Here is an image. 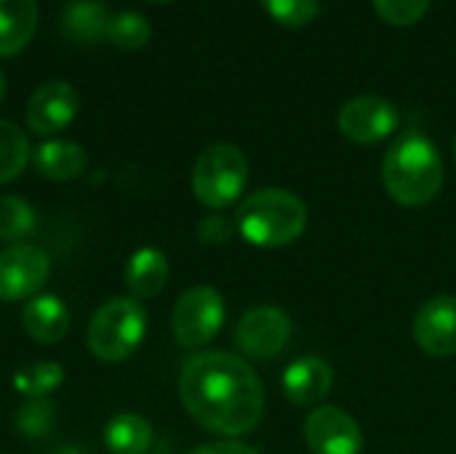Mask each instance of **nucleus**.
Here are the masks:
<instances>
[{
  "label": "nucleus",
  "mask_w": 456,
  "mask_h": 454,
  "mask_svg": "<svg viewBox=\"0 0 456 454\" xmlns=\"http://www.w3.org/2000/svg\"><path fill=\"white\" fill-rule=\"evenodd\" d=\"M187 415L216 436L251 433L265 415V388L256 372L232 353H198L179 375Z\"/></svg>",
  "instance_id": "obj_1"
},
{
  "label": "nucleus",
  "mask_w": 456,
  "mask_h": 454,
  "mask_svg": "<svg viewBox=\"0 0 456 454\" xmlns=\"http://www.w3.org/2000/svg\"><path fill=\"white\" fill-rule=\"evenodd\" d=\"M382 179L387 195L406 209L436 201L444 187V161L433 139L419 131L401 134L385 153Z\"/></svg>",
  "instance_id": "obj_2"
},
{
  "label": "nucleus",
  "mask_w": 456,
  "mask_h": 454,
  "mask_svg": "<svg viewBox=\"0 0 456 454\" xmlns=\"http://www.w3.org/2000/svg\"><path fill=\"white\" fill-rule=\"evenodd\" d=\"M307 227V206L299 195L278 187L256 190L235 214V230L254 246L281 249L294 244Z\"/></svg>",
  "instance_id": "obj_3"
},
{
  "label": "nucleus",
  "mask_w": 456,
  "mask_h": 454,
  "mask_svg": "<svg viewBox=\"0 0 456 454\" xmlns=\"http://www.w3.org/2000/svg\"><path fill=\"white\" fill-rule=\"evenodd\" d=\"M147 334V310L136 297H115L104 302L88 321V351L102 361L128 359Z\"/></svg>",
  "instance_id": "obj_4"
},
{
  "label": "nucleus",
  "mask_w": 456,
  "mask_h": 454,
  "mask_svg": "<svg viewBox=\"0 0 456 454\" xmlns=\"http://www.w3.org/2000/svg\"><path fill=\"white\" fill-rule=\"evenodd\" d=\"M248 182V161L246 155L227 142H216L206 147L192 169V193L208 209L232 206Z\"/></svg>",
  "instance_id": "obj_5"
},
{
  "label": "nucleus",
  "mask_w": 456,
  "mask_h": 454,
  "mask_svg": "<svg viewBox=\"0 0 456 454\" xmlns=\"http://www.w3.org/2000/svg\"><path fill=\"white\" fill-rule=\"evenodd\" d=\"M224 324V300L211 286L187 289L171 313L174 340L182 348H203L208 345Z\"/></svg>",
  "instance_id": "obj_6"
},
{
  "label": "nucleus",
  "mask_w": 456,
  "mask_h": 454,
  "mask_svg": "<svg viewBox=\"0 0 456 454\" xmlns=\"http://www.w3.org/2000/svg\"><path fill=\"white\" fill-rule=\"evenodd\" d=\"M291 318L275 305H256L243 313L235 329V345L243 356L270 361L281 356L291 340Z\"/></svg>",
  "instance_id": "obj_7"
},
{
  "label": "nucleus",
  "mask_w": 456,
  "mask_h": 454,
  "mask_svg": "<svg viewBox=\"0 0 456 454\" xmlns=\"http://www.w3.org/2000/svg\"><path fill=\"white\" fill-rule=\"evenodd\" d=\"M51 260L40 246L13 244L0 252V300L21 302L32 300L48 281Z\"/></svg>",
  "instance_id": "obj_8"
},
{
  "label": "nucleus",
  "mask_w": 456,
  "mask_h": 454,
  "mask_svg": "<svg viewBox=\"0 0 456 454\" xmlns=\"http://www.w3.org/2000/svg\"><path fill=\"white\" fill-rule=\"evenodd\" d=\"M305 442L313 454H361L363 431L345 409L321 404L305 420Z\"/></svg>",
  "instance_id": "obj_9"
},
{
  "label": "nucleus",
  "mask_w": 456,
  "mask_h": 454,
  "mask_svg": "<svg viewBox=\"0 0 456 454\" xmlns=\"http://www.w3.org/2000/svg\"><path fill=\"white\" fill-rule=\"evenodd\" d=\"M339 131L355 144H377L398 128V110L374 94L355 96L339 110Z\"/></svg>",
  "instance_id": "obj_10"
},
{
  "label": "nucleus",
  "mask_w": 456,
  "mask_h": 454,
  "mask_svg": "<svg viewBox=\"0 0 456 454\" xmlns=\"http://www.w3.org/2000/svg\"><path fill=\"white\" fill-rule=\"evenodd\" d=\"M80 110V94L67 80H48L37 86L27 102V126L37 136H53L64 131Z\"/></svg>",
  "instance_id": "obj_11"
},
{
  "label": "nucleus",
  "mask_w": 456,
  "mask_h": 454,
  "mask_svg": "<svg viewBox=\"0 0 456 454\" xmlns=\"http://www.w3.org/2000/svg\"><path fill=\"white\" fill-rule=\"evenodd\" d=\"M411 334L428 356H456V297L441 294L422 302L414 313Z\"/></svg>",
  "instance_id": "obj_12"
},
{
  "label": "nucleus",
  "mask_w": 456,
  "mask_h": 454,
  "mask_svg": "<svg viewBox=\"0 0 456 454\" xmlns=\"http://www.w3.org/2000/svg\"><path fill=\"white\" fill-rule=\"evenodd\" d=\"M331 385L334 372L318 356L299 359L283 372V396L294 407H321V401L331 393Z\"/></svg>",
  "instance_id": "obj_13"
},
{
  "label": "nucleus",
  "mask_w": 456,
  "mask_h": 454,
  "mask_svg": "<svg viewBox=\"0 0 456 454\" xmlns=\"http://www.w3.org/2000/svg\"><path fill=\"white\" fill-rule=\"evenodd\" d=\"M24 332L40 345H56L69 332V310L53 294H35L21 310Z\"/></svg>",
  "instance_id": "obj_14"
},
{
  "label": "nucleus",
  "mask_w": 456,
  "mask_h": 454,
  "mask_svg": "<svg viewBox=\"0 0 456 454\" xmlns=\"http://www.w3.org/2000/svg\"><path fill=\"white\" fill-rule=\"evenodd\" d=\"M32 169L53 182H69L86 169V150L69 139H48L32 150Z\"/></svg>",
  "instance_id": "obj_15"
},
{
  "label": "nucleus",
  "mask_w": 456,
  "mask_h": 454,
  "mask_svg": "<svg viewBox=\"0 0 456 454\" xmlns=\"http://www.w3.org/2000/svg\"><path fill=\"white\" fill-rule=\"evenodd\" d=\"M168 260L160 249L144 246L131 254L126 265V286L136 300H152L158 297L168 284Z\"/></svg>",
  "instance_id": "obj_16"
},
{
  "label": "nucleus",
  "mask_w": 456,
  "mask_h": 454,
  "mask_svg": "<svg viewBox=\"0 0 456 454\" xmlns=\"http://www.w3.org/2000/svg\"><path fill=\"white\" fill-rule=\"evenodd\" d=\"M37 29V0H0V56H16Z\"/></svg>",
  "instance_id": "obj_17"
},
{
  "label": "nucleus",
  "mask_w": 456,
  "mask_h": 454,
  "mask_svg": "<svg viewBox=\"0 0 456 454\" xmlns=\"http://www.w3.org/2000/svg\"><path fill=\"white\" fill-rule=\"evenodd\" d=\"M104 444L112 454H144L152 447V425L139 415L123 412L107 423Z\"/></svg>",
  "instance_id": "obj_18"
},
{
  "label": "nucleus",
  "mask_w": 456,
  "mask_h": 454,
  "mask_svg": "<svg viewBox=\"0 0 456 454\" xmlns=\"http://www.w3.org/2000/svg\"><path fill=\"white\" fill-rule=\"evenodd\" d=\"M110 13L107 5L99 0H75L64 11V29L69 37L83 43H99L107 37L110 29Z\"/></svg>",
  "instance_id": "obj_19"
},
{
  "label": "nucleus",
  "mask_w": 456,
  "mask_h": 454,
  "mask_svg": "<svg viewBox=\"0 0 456 454\" xmlns=\"http://www.w3.org/2000/svg\"><path fill=\"white\" fill-rule=\"evenodd\" d=\"M32 150L19 126L0 118V185L13 182L29 163Z\"/></svg>",
  "instance_id": "obj_20"
},
{
  "label": "nucleus",
  "mask_w": 456,
  "mask_h": 454,
  "mask_svg": "<svg viewBox=\"0 0 456 454\" xmlns=\"http://www.w3.org/2000/svg\"><path fill=\"white\" fill-rule=\"evenodd\" d=\"M64 383V369L56 361H37L13 375V388L27 399H45Z\"/></svg>",
  "instance_id": "obj_21"
},
{
  "label": "nucleus",
  "mask_w": 456,
  "mask_h": 454,
  "mask_svg": "<svg viewBox=\"0 0 456 454\" xmlns=\"http://www.w3.org/2000/svg\"><path fill=\"white\" fill-rule=\"evenodd\" d=\"M150 37H152V24L139 11H120L110 19L107 40L118 48L139 51L150 43Z\"/></svg>",
  "instance_id": "obj_22"
},
{
  "label": "nucleus",
  "mask_w": 456,
  "mask_h": 454,
  "mask_svg": "<svg viewBox=\"0 0 456 454\" xmlns=\"http://www.w3.org/2000/svg\"><path fill=\"white\" fill-rule=\"evenodd\" d=\"M35 230V211L19 195L0 198V241L3 244H21Z\"/></svg>",
  "instance_id": "obj_23"
},
{
  "label": "nucleus",
  "mask_w": 456,
  "mask_h": 454,
  "mask_svg": "<svg viewBox=\"0 0 456 454\" xmlns=\"http://www.w3.org/2000/svg\"><path fill=\"white\" fill-rule=\"evenodd\" d=\"M16 433L24 439H43L56 423V407L48 399H29L13 417Z\"/></svg>",
  "instance_id": "obj_24"
},
{
  "label": "nucleus",
  "mask_w": 456,
  "mask_h": 454,
  "mask_svg": "<svg viewBox=\"0 0 456 454\" xmlns=\"http://www.w3.org/2000/svg\"><path fill=\"white\" fill-rule=\"evenodd\" d=\"M262 5L283 27H305L321 11V0H262Z\"/></svg>",
  "instance_id": "obj_25"
},
{
  "label": "nucleus",
  "mask_w": 456,
  "mask_h": 454,
  "mask_svg": "<svg viewBox=\"0 0 456 454\" xmlns=\"http://www.w3.org/2000/svg\"><path fill=\"white\" fill-rule=\"evenodd\" d=\"M371 3H374L377 13L387 24H393V27H411V24H417L428 13L433 0H371Z\"/></svg>",
  "instance_id": "obj_26"
},
{
  "label": "nucleus",
  "mask_w": 456,
  "mask_h": 454,
  "mask_svg": "<svg viewBox=\"0 0 456 454\" xmlns=\"http://www.w3.org/2000/svg\"><path fill=\"white\" fill-rule=\"evenodd\" d=\"M232 233H235V225L227 222L224 217H206L198 225V235L206 244H227L232 238Z\"/></svg>",
  "instance_id": "obj_27"
},
{
  "label": "nucleus",
  "mask_w": 456,
  "mask_h": 454,
  "mask_svg": "<svg viewBox=\"0 0 456 454\" xmlns=\"http://www.w3.org/2000/svg\"><path fill=\"white\" fill-rule=\"evenodd\" d=\"M190 454H259L254 447L243 442H216V444H203Z\"/></svg>",
  "instance_id": "obj_28"
},
{
  "label": "nucleus",
  "mask_w": 456,
  "mask_h": 454,
  "mask_svg": "<svg viewBox=\"0 0 456 454\" xmlns=\"http://www.w3.org/2000/svg\"><path fill=\"white\" fill-rule=\"evenodd\" d=\"M53 454H88L86 450H77V447H64V450H56Z\"/></svg>",
  "instance_id": "obj_29"
},
{
  "label": "nucleus",
  "mask_w": 456,
  "mask_h": 454,
  "mask_svg": "<svg viewBox=\"0 0 456 454\" xmlns=\"http://www.w3.org/2000/svg\"><path fill=\"white\" fill-rule=\"evenodd\" d=\"M3 96H5V78H3V72H0V102H3Z\"/></svg>",
  "instance_id": "obj_30"
},
{
  "label": "nucleus",
  "mask_w": 456,
  "mask_h": 454,
  "mask_svg": "<svg viewBox=\"0 0 456 454\" xmlns=\"http://www.w3.org/2000/svg\"><path fill=\"white\" fill-rule=\"evenodd\" d=\"M152 3H168V0H152Z\"/></svg>",
  "instance_id": "obj_31"
},
{
  "label": "nucleus",
  "mask_w": 456,
  "mask_h": 454,
  "mask_svg": "<svg viewBox=\"0 0 456 454\" xmlns=\"http://www.w3.org/2000/svg\"><path fill=\"white\" fill-rule=\"evenodd\" d=\"M454 158H456V139H454Z\"/></svg>",
  "instance_id": "obj_32"
}]
</instances>
